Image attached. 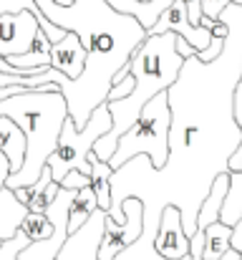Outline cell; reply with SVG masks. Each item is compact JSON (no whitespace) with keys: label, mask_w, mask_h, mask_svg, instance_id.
<instances>
[{"label":"cell","mask_w":242,"mask_h":260,"mask_svg":"<svg viewBox=\"0 0 242 260\" xmlns=\"http://www.w3.org/2000/svg\"><path fill=\"white\" fill-rule=\"evenodd\" d=\"M220 20L230 28L225 53L215 63L197 56L184 61L177 84L169 88L171 129L169 159L154 170L149 157H136L111 177V220L124 225L121 205L129 197L144 202V228H159L161 212L179 207L184 233H197V217L215 179L230 172L242 147L235 119V93L242 81V5H230Z\"/></svg>","instance_id":"1"},{"label":"cell","mask_w":242,"mask_h":260,"mask_svg":"<svg viewBox=\"0 0 242 260\" xmlns=\"http://www.w3.org/2000/svg\"><path fill=\"white\" fill-rule=\"evenodd\" d=\"M36 5L56 28L76 33L88 51L83 76L79 81L63 79L61 84L68 116L83 129L91 114L106 104L116 74L129 66L147 41V28L136 18L116 13L106 0H36Z\"/></svg>","instance_id":"2"},{"label":"cell","mask_w":242,"mask_h":260,"mask_svg":"<svg viewBox=\"0 0 242 260\" xmlns=\"http://www.w3.org/2000/svg\"><path fill=\"white\" fill-rule=\"evenodd\" d=\"M177 38H179L177 33L147 36V41L139 46V51L129 61L136 86L131 91V96H126L121 101H106L111 119H114V129L103 139H98V144L93 147V154L101 162L109 165L114 159V154L119 149V139L142 119L147 104L177 84V79L184 69V58L177 53Z\"/></svg>","instance_id":"3"},{"label":"cell","mask_w":242,"mask_h":260,"mask_svg":"<svg viewBox=\"0 0 242 260\" xmlns=\"http://www.w3.org/2000/svg\"><path fill=\"white\" fill-rule=\"evenodd\" d=\"M0 116L15 121L25 134V162L20 172L10 174L8 189L15 192L33 187L58 149L63 124L68 121V101L58 84H48L38 91H20L0 101Z\"/></svg>","instance_id":"4"},{"label":"cell","mask_w":242,"mask_h":260,"mask_svg":"<svg viewBox=\"0 0 242 260\" xmlns=\"http://www.w3.org/2000/svg\"><path fill=\"white\" fill-rule=\"evenodd\" d=\"M169 129H171V106H169V93L164 91L147 104L142 119L119 139V149L109 162L111 170L116 172L136 157H149L157 172L164 170L169 159Z\"/></svg>","instance_id":"5"},{"label":"cell","mask_w":242,"mask_h":260,"mask_svg":"<svg viewBox=\"0 0 242 260\" xmlns=\"http://www.w3.org/2000/svg\"><path fill=\"white\" fill-rule=\"evenodd\" d=\"M111 129H114V119H111V111H109L106 104H101L91 114V119H88V124L83 129H79L71 121V116H68V121L63 124V132H61L58 149L48 159V167L53 172L56 184H61L66 179V174L74 172V170H81L83 174L91 177V162H88V157H91L93 147L98 144V139H103Z\"/></svg>","instance_id":"6"},{"label":"cell","mask_w":242,"mask_h":260,"mask_svg":"<svg viewBox=\"0 0 242 260\" xmlns=\"http://www.w3.org/2000/svg\"><path fill=\"white\" fill-rule=\"evenodd\" d=\"M103 228H106V212L96 210L91 215V220L81 228L79 233L68 235L66 245L61 248L58 260H98V248L103 240ZM159 228H144V235L136 245H131L129 250H124L116 260H164L154 250V238H157ZM192 260V258H184Z\"/></svg>","instance_id":"7"},{"label":"cell","mask_w":242,"mask_h":260,"mask_svg":"<svg viewBox=\"0 0 242 260\" xmlns=\"http://www.w3.org/2000/svg\"><path fill=\"white\" fill-rule=\"evenodd\" d=\"M126 222L119 225L111 220V215L106 212V228H103V240L98 248V260H116L124 250H129L131 245H136L144 235V202L139 197H129L121 205Z\"/></svg>","instance_id":"8"},{"label":"cell","mask_w":242,"mask_h":260,"mask_svg":"<svg viewBox=\"0 0 242 260\" xmlns=\"http://www.w3.org/2000/svg\"><path fill=\"white\" fill-rule=\"evenodd\" d=\"M41 33V23L30 10L18 15H0V58L10 61L28 56Z\"/></svg>","instance_id":"9"},{"label":"cell","mask_w":242,"mask_h":260,"mask_svg":"<svg viewBox=\"0 0 242 260\" xmlns=\"http://www.w3.org/2000/svg\"><path fill=\"white\" fill-rule=\"evenodd\" d=\"M164 33H177L179 38H184V41L197 51V56L204 53V51L212 46V30L204 28V25H199V28L192 25L184 0H177L159 20H157V25L149 30V36H164Z\"/></svg>","instance_id":"10"},{"label":"cell","mask_w":242,"mask_h":260,"mask_svg":"<svg viewBox=\"0 0 242 260\" xmlns=\"http://www.w3.org/2000/svg\"><path fill=\"white\" fill-rule=\"evenodd\" d=\"M154 250L164 260L189 258V235L184 233V220L179 207H166L161 212V222L154 238Z\"/></svg>","instance_id":"11"},{"label":"cell","mask_w":242,"mask_h":260,"mask_svg":"<svg viewBox=\"0 0 242 260\" xmlns=\"http://www.w3.org/2000/svg\"><path fill=\"white\" fill-rule=\"evenodd\" d=\"M86 61H88V51L83 48V43H81V38L76 33H66V38L53 46L51 69H56L58 74H63L68 81H79L81 76H83Z\"/></svg>","instance_id":"12"},{"label":"cell","mask_w":242,"mask_h":260,"mask_svg":"<svg viewBox=\"0 0 242 260\" xmlns=\"http://www.w3.org/2000/svg\"><path fill=\"white\" fill-rule=\"evenodd\" d=\"M28 215H30V210L15 197L13 189L5 187L0 192V243L13 240L20 233V228H23Z\"/></svg>","instance_id":"13"},{"label":"cell","mask_w":242,"mask_h":260,"mask_svg":"<svg viewBox=\"0 0 242 260\" xmlns=\"http://www.w3.org/2000/svg\"><path fill=\"white\" fill-rule=\"evenodd\" d=\"M230 192V172L220 174L207 194V200L202 202V210H199V217H197V230H207L212 225L220 222V215H222V205H225V197Z\"/></svg>","instance_id":"14"},{"label":"cell","mask_w":242,"mask_h":260,"mask_svg":"<svg viewBox=\"0 0 242 260\" xmlns=\"http://www.w3.org/2000/svg\"><path fill=\"white\" fill-rule=\"evenodd\" d=\"M23 10H30V13L38 18L43 36H46L53 46H56V43H61V41L66 38V30L56 28V25H53V23L41 13V8L36 5V0H0V15H18V13H23Z\"/></svg>","instance_id":"15"},{"label":"cell","mask_w":242,"mask_h":260,"mask_svg":"<svg viewBox=\"0 0 242 260\" xmlns=\"http://www.w3.org/2000/svg\"><path fill=\"white\" fill-rule=\"evenodd\" d=\"M88 162H91V187L96 192L98 210L111 212V177H114V170H111V165L101 162L93 152H91Z\"/></svg>","instance_id":"16"},{"label":"cell","mask_w":242,"mask_h":260,"mask_svg":"<svg viewBox=\"0 0 242 260\" xmlns=\"http://www.w3.org/2000/svg\"><path fill=\"white\" fill-rule=\"evenodd\" d=\"M96 210H98V200H96L93 187H86V189L76 192L74 205H71V215H68V235L79 233L81 228L91 220V215Z\"/></svg>","instance_id":"17"},{"label":"cell","mask_w":242,"mask_h":260,"mask_svg":"<svg viewBox=\"0 0 242 260\" xmlns=\"http://www.w3.org/2000/svg\"><path fill=\"white\" fill-rule=\"evenodd\" d=\"M232 250V228L217 222L204 230V253L202 260H220Z\"/></svg>","instance_id":"18"},{"label":"cell","mask_w":242,"mask_h":260,"mask_svg":"<svg viewBox=\"0 0 242 260\" xmlns=\"http://www.w3.org/2000/svg\"><path fill=\"white\" fill-rule=\"evenodd\" d=\"M240 220H242V172H230V192L225 197L220 222L235 230L240 225Z\"/></svg>","instance_id":"19"},{"label":"cell","mask_w":242,"mask_h":260,"mask_svg":"<svg viewBox=\"0 0 242 260\" xmlns=\"http://www.w3.org/2000/svg\"><path fill=\"white\" fill-rule=\"evenodd\" d=\"M20 233H25L30 238V243H46L56 235V225L51 222L48 215H38V212H30L20 228Z\"/></svg>","instance_id":"20"},{"label":"cell","mask_w":242,"mask_h":260,"mask_svg":"<svg viewBox=\"0 0 242 260\" xmlns=\"http://www.w3.org/2000/svg\"><path fill=\"white\" fill-rule=\"evenodd\" d=\"M30 245H33L30 238H28L25 233H18L13 240L0 243V260H20V253L28 250Z\"/></svg>","instance_id":"21"},{"label":"cell","mask_w":242,"mask_h":260,"mask_svg":"<svg viewBox=\"0 0 242 260\" xmlns=\"http://www.w3.org/2000/svg\"><path fill=\"white\" fill-rule=\"evenodd\" d=\"M232 5H242V0H232ZM235 119H237V124L242 129V81L237 86V93H235ZM230 172H242V147L237 149V154L230 162Z\"/></svg>","instance_id":"22"},{"label":"cell","mask_w":242,"mask_h":260,"mask_svg":"<svg viewBox=\"0 0 242 260\" xmlns=\"http://www.w3.org/2000/svg\"><path fill=\"white\" fill-rule=\"evenodd\" d=\"M86 187H91V177L83 174L81 170L68 172L66 174V179L61 182V189H71V192H81V189H86Z\"/></svg>","instance_id":"23"},{"label":"cell","mask_w":242,"mask_h":260,"mask_svg":"<svg viewBox=\"0 0 242 260\" xmlns=\"http://www.w3.org/2000/svg\"><path fill=\"white\" fill-rule=\"evenodd\" d=\"M232 5V0H202V13L210 20H220V15Z\"/></svg>","instance_id":"24"},{"label":"cell","mask_w":242,"mask_h":260,"mask_svg":"<svg viewBox=\"0 0 242 260\" xmlns=\"http://www.w3.org/2000/svg\"><path fill=\"white\" fill-rule=\"evenodd\" d=\"M134 86H136L134 76H129V79H124V81L114 84V88L109 91V99H106V101H121V99L131 96V91H134Z\"/></svg>","instance_id":"25"},{"label":"cell","mask_w":242,"mask_h":260,"mask_svg":"<svg viewBox=\"0 0 242 260\" xmlns=\"http://www.w3.org/2000/svg\"><path fill=\"white\" fill-rule=\"evenodd\" d=\"M10 174H13V165H10L8 154L0 149V192L8 187V179H10Z\"/></svg>","instance_id":"26"},{"label":"cell","mask_w":242,"mask_h":260,"mask_svg":"<svg viewBox=\"0 0 242 260\" xmlns=\"http://www.w3.org/2000/svg\"><path fill=\"white\" fill-rule=\"evenodd\" d=\"M177 53H179V56H182L184 61H187V58H194V56H197V51H194V48H192V46H189V43H187L184 38H177Z\"/></svg>","instance_id":"27"},{"label":"cell","mask_w":242,"mask_h":260,"mask_svg":"<svg viewBox=\"0 0 242 260\" xmlns=\"http://www.w3.org/2000/svg\"><path fill=\"white\" fill-rule=\"evenodd\" d=\"M232 250L242 253V220H240V225L232 230Z\"/></svg>","instance_id":"28"},{"label":"cell","mask_w":242,"mask_h":260,"mask_svg":"<svg viewBox=\"0 0 242 260\" xmlns=\"http://www.w3.org/2000/svg\"><path fill=\"white\" fill-rule=\"evenodd\" d=\"M220 260H242V253H237V250H230L225 258H220Z\"/></svg>","instance_id":"29"}]
</instances>
